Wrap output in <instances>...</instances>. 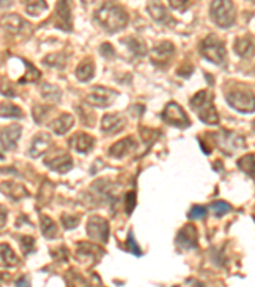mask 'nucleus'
<instances>
[{
  "instance_id": "nucleus-33",
  "label": "nucleus",
  "mask_w": 255,
  "mask_h": 287,
  "mask_svg": "<svg viewBox=\"0 0 255 287\" xmlns=\"http://www.w3.org/2000/svg\"><path fill=\"white\" fill-rule=\"evenodd\" d=\"M45 63L47 65H51V67L62 68L65 64V55L64 54H51L47 58H45Z\"/></svg>"
},
{
  "instance_id": "nucleus-6",
  "label": "nucleus",
  "mask_w": 255,
  "mask_h": 287,
  "mask_svg": "<svg viewBox=\"0 0 255 287\" xmlns=\"http://www.w3.org/2000/svg\"><path fill=\"white\" fill-rule=\"evenodd\" d=\"M116 97H118V93L115 91L105 87H95L88 93L86 101H87L88 105L103 109L110 106Z\"/></svg>"
},
{
  "instance_id": "nucleus-37",
  "label": "nucleus",
  "mask_w": 255,
  "mask_h": 287,
  "mask_svg": "<svg viewBox=\"0 0 255 287\" xmlns=\"http://www.w3.org/2000/svg\"><path fill=\"white\" fill-rule=\"evenodd\" d=\"M35 240L30 236H23L21 239V246H22V250H23L24 254H30L31 251H34L35 249Z\"/></svg>"
},
{
  "instance_id": "nucleus-44",
  "label": "nucleus",
  "mask_w": 255,
  "mask_h": 287,
  "mask_svg": "<svg viewBox=\"0 0 255 287\" xmlns=\"http://www.w3.org/2000/svg\"><path fill=\"white\" fill-rule=\"evenodd\" d=\"M12 4V0H0V9H8Z\"/></svg>"
},
{
  "instance_id": "nucleus-4",
  "label": "nucleus",
  "mask_w": 255,
  "mask_h": 287,
  "mask_svg": "<svg viewBox=\"0 0 255 287\" xmlns=\"http://www.w3.org/2000/svg\"><path fill=\"white\" fill-rule=\"evenodd\" d=\"M201 51L206 59L214 64L219 65L226 62V49L224 44L219 39H217L214 35L207 37L201 44Z\"/></svg>"
},
{
  "instance_id": "nucleus-29",
  "label": "nucleus",
  "mask_w": 255,
  "mask_h": 287,
  "mask_svg": "<svg viewBox=\"0 0 255 287\" xmlns=\"http://www.w3.org/2000/svg\"><path fill=\"white\" fill-rule=\"evenodd\" d=\"M237 166L245 174L255 176V154H246L237 161Z\"/></svg>"
},
{
  "instance_id": "nucleus-21",
  "label": "nucleus",
  "mask_w": 255,
  "mask_h": 287,
  "mask_svg": "<svg viewBox=\"0 0 255 287\" xmlns=\"http://www.w3.org/2000/svg\"><path fill=\"white\" fill-rule=\"evenodd\" d=\"M73 124H74V119H73L72 115L69 114H63L62 116L54 120L51 123V129L54 133L59 134V136H63L67 132H69L72 129Z\"/></svg>"
},
{
  "instance_id": "nucleus-40",
  "label": "nucleus",
  "mask_w": 255,
  "mask_h": 287,
  "mask_svg": "<svg viewBox=\"0 0 255 287\" xmlns=\"http://www.w3.org/2000/svg\"><path fill=\"white\" fill-rule=\"evenodd\" d=\"M135 203H137V198H135L134 193H128V195H126V212L132 213V211L135 207Z\"/></svg>"
},
{
  "instance_id": "nucleus-10",
  "label": "nucleus",
  "mask_w": 255,
  "mask_h": 287,
  "mask_svg": "<svg viewBox=\"0 0 255 287\" xmlns=\"http://www.w3.org/2000/svg\"><path fill=\"white\" fill-rule=\"evenodd\" d=\"M22 128L18 124H12L0 129V149L11 151L17 146L19 137H21Z\"/></svg>"
},
{
  "instance_id": "nucleus-8",
  "label": "nucleus",
  "mask_w": 255,
  "mask_h": 287,
  "mask_svg": "<svg viewBox=\"0 0 255 287\" xmlns=\"http://www.w3.org/2000/svg\"><path fill=\"white\" fill-rule=\"evenodd\" d=\"M55 24L63 31H72V7L70 0H59L55 12Z\"/></svg>"
},
{
  "instance_id": "nucleus-30",
  "label": "nucleus",
  "mask_w": 255,
  "mask_h": 287,
  "mask_svg": "<svg viewBox=\"0 0 255 287\" xmlns=\"http://www.w3.org/2000/svg\"><path fill=\"white\" fill-rule=\"evenodd\" d=\"M41 230L45 238L54 239L58 235V227L54 221L47 216H41Z\"/></svg>"
},
{
  "instance_id": "nucleus-31",
  "label": "nucleus",
  "mask_w": 255,
  "mask_h": 287,
  "mask_svg": "<svg viewBox=\"0 0 255 287\" xmlns=\"http://www.w3.org/2000/svg\"><path fill=\"white\" fill-rule=\"evenodd\" d=\"M41 92L44 98H46L47 101H51V102H58V101L60 100V96H62V92H60L59 88H56L55 86L51 85L42 86Z\"/></svg>"
},
{
  "instance_id": "nucleus-19",
  "label": "nucleus",
  "mask_w": 255,
  "mask_h": 287,
  "mask_svg": "<svg viewBox=\"0 0 255 287\" xmlns=\"http://www.w3.org/2000/svg\"><path fill=\"white\" fill-rule=\"evenodd\" d=\"M137 147V143L133 138H124L121 141H119L118 143L114 144L112 147L110 148V154L112 157H116V159H121L125 154H128L129 152H132L133 149Z\"/></svg>"
},
{
  "instance_id": "nucleus-16",
  "label": "nucleus",
  "mask_w": 255,
  "mask_h": 287,
  "mask_svg": "<svg viewBox=\"0 0 255 287\" xmlns=\"http://www.w3.org/2000/svg\"><path fill=\"white\" fill-rule=\"evenodd\" d=\"M124 126H125V119L120 115H115V114H107V115H105L102 119V123H101L102 131L108 134L118 133Z\"/></svg>"
},
{
  "instance_id": "nucleus-41",
  "label": "nucleus",
  "mask_w": 255,
  "mask_h": 287,
  "mask_svg": "<svg viewBox=\"0 0 255 287\" xmlns=\"http://www.w3.org/2000/svg\"><path fill=\"white\" fill-rule=\"evenodd\" d=\"M100 51H101V54L106 58H110V57H114V55H115V50H114V47L111 46L110 44L101 45Z\"/></svg>"
},
{
  "instance_id": "nucleus-1",
  "label": "nucleus",
  "mask_w": 255,
  "mask_h": 287,
  "mask_svg": "<svg viewBox=\"0 0 255 287\" xmlns=\"http://www.w3.org/2000/svg\"><path fill=\"white\" fill-rule=\"evenodd\" d=\"M96 19L106 31L114 34V32L123 30L128 24L129 17L120 6L112 3V2H108L98 9L96 13Z\"/></svg>"
},
{
  "instance_id": "nucleus-3",
  "label": "nucleus",
  "mask_w": 255,
  "mask_h": 287,
  "mask_svg": "<svg viewBox=\"0 0 255 287\" xmlns=\"http://www.w3.org/2000/svg\"><path fill=\"white\" fill-rule=\"evenodd\" d=\"M211 17L217 26L229 29L236 18L234 3L231 0H213L211 4Z\"/></svg>"
},
{
  "instance_id": "nucleus-17",
  "label": "nucleus",
  "mask_w": 255,
  "mask_h": 287,
  "mask_svg": "<svg viewBox=\"0 0 255 287\" xmlns=\"http://www.w3.org/2000/svg\"><path fill=\"white\" fill-rule=\"evenodd\" d=\"M148 12H150L151 17L158 23L167 24L171 19L170 14L167 13L161 0H150L148 2Z\"/></svg>"
},
{
  "instance_id": "nucleus-2",
  "label": "nucleus",
  "mask_w": 255,
  "mask_h": 287,
  "mask_svg": "<svg viewBox=\"0 0 255 287\" xmlns=\"http://www.w3.org/2000/svg\"><path fill=\"white\" fill-rule=\"evenodd\" d=\"M190 105L204 124L216 125L219 123V115L213 103V95L209 91H201L196 93L190 100Z\"/></svg>"
},
{
  "instance_id": "nucleus-9",
  "label": "nucleus",
  "mask_w": 255,
  "mask_h": 287,
  "mask_svg": "<svg viewBox=\"0 0 255 287\" xmlns=\"http://www.w3.org/2000/svg\"><path fill=\"white\" fill-rule=\"evenodd\" d=\"M108 223L103 218L95 217L91 218L87 223V233L92 240L98 241V243H106L108 239Z\"/></svg>"
},
{
  "instance_id": "nucleus-38",
  "label": "nucleus",
  "mask_w": 255,
  "mask_h": 287,
  "mask_svg": "<svg viewBox=\"0 0 255 287\" xmlns=\"http://www.w3.org/2000/svg\"><path fill=\"white\" fill-rule=\"evenodd\" d=\"M78 221L79 220H78L77 217H73V216H70V215H64L62 217L63 225H64V227L68 228V230H70V228H74L75 226H77Z\"/></svg>"
},
{
  "instance_id": "nucleus-24",
  "label": "nucleus",
  "mask_w": 255,
  "mask_h": 287,
  "mask_svg": "<svg viewBox=\"0 0 255 287\" xmlns=\"http://www.w3.org/2000/svg\"><path fill=\"white\" fill-rule=\"evenodd\" d=\"M0 24H2V27H4V29L11 32H19L22 30V27H23L24 22L18 14H8V16H6L2 19Z\"/></svg>"
},
{
  "instance_id": "nucleus-13",
  "label": "nucleus",
  "mask_w": 255,
  "mask_h": 287,
  "mask_svg": "<svg viewBox=\"0 0 255 287\" xmlns=\"http://www.w3.org/2000/svg\"><path fill=\"white\" fill-rule=\"evenodd\" d=\"M179 246L183 249H193L198 245V232L193 225H186L179 231L178 239Z\"/></svg>"
},
{
  "instance_id": "nucleus-39",
  "label": "nucleus",
  "mask_w": 255,
  "mask_h": 287,
  "mask_svg": "<svg viewBox=\"0 0 255 287\" xmlns=\"http://www.w3.org/2000/svg\"><path fill=\"white\" fill-rule=\"evenodd\" d=\"M128 249H129L132 253H134L135 255H142V251H140V249L138 248V245H137V243H135V240H134V236H133V233L130 232L129 233V239H128Z\"/></svg>"
},
{
  "instance_id": "nucleus-7",
  "label": "nucleus",
  "mask_w": 255,
  "mask_h": 287,
  "mask_svg": "<svg viewBox=\"0 0 255 287\" xmlns=\"http://www.w3.org/2000/svg\"><path fill=\"white\" fill-rule=\"evenodd\" d=\"M162 118L166 123L178 126V128H186V126L190 125V120H189L185 111L175 102H171L166 106L162 113Z\"/></svg>"
},
{
  "instance_id": "nucleus-23",
  "label": "nucleus",
  "mask_w": 255,
  "mask_h": 287,
  "mask_svg": "<svg viewBox=\"0 0 255 287\" xmlns=\"http://www.w3.org/2000/svg\"><path fill=\"white\" fill-rule=\"evenodd\" d=\"M0 190H2L4 194H7L8 197L13 198V199H16V200L22 199V198L26 197L27 195L26 189H24L22 185L13 184V182H4V184H2Z\"/></svg>"
},
{
  "instance_id": "nucleus-36",
  "label": "nucleus",
  "mask_w": 255,
  "mask_h": 287,
  "mask_svg": "<svg viewBox=\"0 0 255 287\" xmlns=\"http://www.w3.org/2000/svg\"><path fill=\"white\" fill-rule=\"evenodd\" d=\"M47 110H49V109L45 108V106H36V108L34 109V119L37 124H41L42 121L46 119Z\"/></svg>"
},
{
  "instance_id": "nucleus-34",
  "label": "nucleus",
  "mask_w": 255,
  "mask_h": 287,
  "mask_svg": "<svg viewBox=\"0 0 255 287\" xmlns=\"http://www.w3.org/2000/svg\"><path fill=\"white\" fill-rule=\"evenodd\" d=\"M27 64H29V72L24 74V77L22 78V80H19V83H24V82H36L37 80L40 78V72L36 69V68L32 67L31 64H30L29 62H27Z\"/></svg>"
},
{
  "instance_id": "nucleus-22",
  "label": "nucleus",
  "mask_w": 255,
  "mask_h": 287,
  "mask_svg": "<svg viewBox=\"0 0 255 287\" xmlns=\"http://www.w3.org/2000/svg\"><path fill=\"white\" fill-rule=\"evenodd\" d=\"M235 51L237 55H240L241 58H250L254 55V44H252L251 39L250 37H241V39H237L235 42Z\"/></svg>"
},
{
  "instance_id": "nucleus-35",
  "label": "nucleus",
  "mask_w": 255,
  "mask_h": 287,
  "mask_svg": "<svg viewBox=\"0 0 255 287\" xmlns=\"http://www.w3.org/2000/svg\"><path fill=\"white\" fill-rule=\"evenodd\" d=\"M207 216V208L203 205H194L189 212V217L194 220H202Z\"/></svg>"
},
{
  "instance_id": "nucleus-26",
  "label": "nucleus",
  "mask_w": 255,
  "mask_h": 287,
  "mask_svg": "<svg viewBox=\"0 0 255 287\" xmlns=\"http://www.w3.org/2000/svg\"><path fill=\"white\" fill-rule=\"evenodd\" d=\"M124 44L129 47L130 51L137 57H145L147 54V47H146L145 42L139 39H134V37H129V39L123 40Z\"/></svg>"
},
{
  "instance_id": "nucleus-20",
  "label": "nucleus",
  "mask_w": 255,
  "mask_h": 287,
  "mask_svg": "<svg viewBox=\"0 0 255 287\" xmlns=\"http://www.w3.org/2000/svg\"><path fill=\"white\" fill-rule=\"evenodd\" d=\"M18 264V258L8 244H0V267L13 268Z\"/></svg>"
},
{
  "instance_id": "nucleus-42",
  "label": "nucleus",
  "mask_w": 255,
  "mask_h": 287,
  "mask_svg": "<svg viewBox=\"0 0 255 287\" xmlns=\"http://www.w3.org/2000/svg\"><path fill=\"white\" fill-rule=\"evenodd\" d=\"M171 8L174 9H183L186 6L188 0H168Z\"/></svg>"
},
{
  "instance_id": "nucleus-43",
  "label": "nucleus",
  "mask_w": 255,
  "mask_h": 287,
  "mask_svg": "<svg viewBox=\"0 0 255 287\" xmlns=\"http://www.w3.org/2000/svg\"><path fill=\"white\" fill-rule=\"evenodd\" d=\"M7 222V210L3 207V205H0V227H3Z\"/></svg>"
},
{
  "instance_id": "nucleus-45",
  "label": "nucleus",
  "mask_w": 255,
  "mask_h": 287,
  "mask_svg": "<svg viewBox=\"0 0 255 287\" xmlns=\"http://www.w3.org/2000/svg\"><path fill=\"white\" fill-rule=\"evenodd\" d=\"M4 276H6V274H3V273H0V282L3 281V279H4Z\"/></svg>"
},
{
  "instance_id": "nucleus-15",
  "label": "nucleus",
  "mask_w": 255,
  "mask_h": 287,
  "mask_svg": "<svg viewBox=\"0 0 255 287\" xmlns=\"http://www.w3.org/2000/svg\"><path fill=\"white\" fill-rule=\"evenodd\" d=\"M46 166H49L50 169L54 170V171L60 172V174H65L67 171H69L73 166V162L70 156H68L67 153L63 154H56L54 157H50L45 161Z\"/></svg>"
},
{
  "instance_id": "nucleus-27",
  "label": "nucleus",
  "mask_w": 255,
  "mask_h": 287,
  "mask_svg": "<svg viewBox=\"0 0 255 287\" xmlns=\"http://www.w3.org/2000/svg\"><path fill=\"white\" fill-rule=\"evenodd\" d=\"M0 116H3V118L21 119L23 116V113H22V110L18 106L13 105V103L2 102L0 103Z\"/></svg>"
},
{
  "instance_id": "nucleus-12",
  "label": "nucleus",
  "mask_w": 255,
  "mask_h": 287,
  "mask_svg": "<svg viewBox=\"0 0 255 287\" xmlns=\"http://www.w3.org/2000/svg\"><path fill=\"white\" fill-rule=\"evenodd\" d=\"M216 138L218 139V147L224 152L226 154H232L231 152L234 148H240L244 147V139L241 137L236 136L230 132H222V133L217 134Z\"/></svg>"
},
{
  "instance_id": "nucleus-5",
  "label": "nucleus",
  "mask_w": 255,
  "mask_h": 287,
  "mask_svg": "<svg viewBox=\"0 0 255 287\" xmlns=\"http://www.w3.org/2000/svg\"><path fill=\"white\" fill-rule=\"evenodd\" d=\"M230 106L242 114H249L255 111V96L251 92L245 91H234L227 95Z\"/></svg>"
},
{
  "instance_id": "nucleus-32",
  "label": "nucleus",
  "mask_w": 255,
  "mask_h": 287,
  "mask_svg": "<svg viewBox=\"0 0 255 287\" xmlns=\"http://www.w3.org/2000/svg\"><path fill=\"white\" fill-rule=\"evenodd\" d=\"M211 210L217 217H221V216L226 215L227 212H230L231 207L230 204H227L226 202H222V200H218V202H213L211 204Z\"/></svg>"
},
{
  "instance_id": "nucleus-11",
  "label": "nucleus",
  "mask_w": 255,
  "mask_h": 287,
  "mask_svg": "<svg viewBox=\"0 0 255 287\" xmlns=\"http://www.w3.org/2000/svg\"><path fill=\"white\" fill-rule=\"evenodd\" d=\"M174 51H175V46H174L171 42H160V44L153 47L152 51H151V60H152L153 64L158 65V67H162V65L167 64L170 58L173 57Z\"/></svg>"
},
{
  "instance_id": "nucleus-25",
  "label": "nucleus",
  "mask_w": 255,
  "mask_h": 287,
  "mask_svg": "<svg viewBox=\"0 0 255 287\" xmlns=\"http://www.w3.org/2000/svg\"><path fill=\"white\" fill-rule=\"evenodd\" d=\"M93 74H95V67L90 60H84L80 63L77 68V72H75V75L80 82H87V81L92 80Z\"/></svg>"
},
{
  "instance_id": "nucleus-14",
  "label": "nucleus",
  "mask_w": 255,
  "mask_h": 287,
  "mask_svg": "<svg viewBox=\"0 0 255 287\" xmlns=\"http://www.w3.org/2000/svg\"><path fill=\"white\" fill-rule=\"evenodd\" d=\"M51 137H50L49 134H37L34 138V141H32L31 148L29 149L30 156H31L32 159H37V157L41 156L42 153H45V152L51 147Z\"/></svg>"
},
{
  "instance_id": "nucleus-18",
  "label": "nucleus",
  "mask_w": 255,
  "mask_h": 287,
  "mask_svg": "<svg viewBox=\"0 0 255 287\" xmlns=\"http://www.w3.org/2000/svg\"><path fill=\"white\" fill-rule=\"evenodd\" d=\"M70 144L79 153H87L95 146V139L84 133H78L70 138Z\"/></svg>"
},
{
  "instance_id": "nucleus-28",
  "label": "nucleus",
  "mask_w": 255,
  "mask_h": 287,
  "mask_svg": "<svg viewBox=\"0 0 255 287\" xmlns=\"http://www.w3.org/2000/svg\"><path fill=\"white\" fill-rule=\"evenodd\" d=\"M26 12L30 16H39L47 9V4L45 0H23Z\"/></svg>"
},
{
  "instance_id": "nucleus-46",
  "label": "nucleus",
  "mask_w": 255,
  "mask_h": 287,
  "mask_svg": "<svg viewBox=\"0 0 255 287\" xmlns=\"http://www.w3.org/2000/svg\"><path fill=\"white\" fill-rule=\"evenodd\" d=\"M252 129H254V131H255V120H254V123H252Z\"/></svg>"
}]
</instances>
